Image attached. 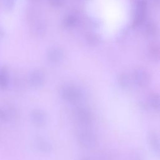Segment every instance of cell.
<instances>
[{
    "label": "cell",
    "mask_w": 160,
    "mask_h": 160,
    "mask_svg": "<svg viewBox=\"0 0 160 160\" xmlns=\"http://www.w3.org/2000/svg\"><path fill=\"white\" fill-rule=\"evenodd\" d=\"M59 94L62 99L72 103L82 102L86 98V92L82 88L72 84L62 86Z\"/></svg>",
    "instance_id": "obj_1"
},
{
    "label": "cell",
    "mask_w": 160,
    "mask_h": 160,
    "mask_svg": "<svg viewBox=\"0 0 160 160\" xmlns=\"http://www.w3.org/2000/svg\"><path fill=\"white\" fill-rule=\"evenodd\" d=\"M77 142L82 148L92 149L98 144V138L91 130L83 129L79 131L76 135Z\"/></svg>",
    "instance_id": "obj_2"
},
{
    "label": "cell",
    "mask_w": 160,
    "mask_h": 160,
    "mask_svg": "<svg viewBox=\"0 0 160 160\" xmlns=\"http://www.w3.org/2000/svg\"><path fill=\"white\" fill-rule=\"evenodd\" d=\"M74 117L78 123L82 126L90 125L93 119L91 110L86 106H78L74 111Z\"/></svg>",
    "instance_id": "obj_3"
},
{
    "label": "cell",
    "mask_w": 160,
    "mask_h": 160,
    "mask_svg": "<svg viewBox=\"0 0 160 160\" xmlns=\"http://www.w3.org/2000/svg\"><path fill=\"white\" fill-rule=\"evenodd\" d=\"M132 79L134 84L138 88L146 87L150 81V76L148 71L142 68H138L134 70Z\"/></svg>",
    "instance_id": "obj_4"
},
{
    "label": "cell",
    "mask_w": 160,
    "mask_h": 160,
    "mask_svg": "<svg viewBox=\"0 0 160 160\" xmlns=\"http://www.w3.org/2000/svg\"><path fill=\"white\" fill-rule=\"evenodd\" d=\"M147 141L152 152L157 156H159L160 140L158 133L155 131H150L147 135Z\"/></svg>",
    "instance_id": "obj_5"
},
{
    "label": "cell",
    "mask_w": 160,
    "mask_h": 160,
    "mask_svg": "<svg viewBox=\"0 0 160 160\" xmlns=\"http://www.w3.org/2000/svg\"><path fill=\"white\" fill-rule=\"evenodd\" d=\"M34 144L36 149L43 154H48L52 151L53 145L52 142L44 137H38L34 139Z\"/></svg>",
    "instance_id": "obj_6"
},
{
    "label": "cell",
    "mask_w": 160,
    "mask_h": 160,
    "mask_svg": "<svg viewBox=\"0 0 160 160\" xmlns=\"http://www.w3.org/2000/svg\"><path fill=\"white\" fill-rule=\"evenodd\" d=\"M31 118L32 122L36 126H42L47 122L48 115L43 109H36L31 112Z\"/></svg>",
    "instance_id": "obj_7"
},
{
    "label": "cell",
    "mask_w": 160,
    "mask_h": 160,
    "mask_svg": "<svg viewBox=\"0 0 160 160\" xmlns=\"http://www.w3.org/2000/svg\"><path fill=\"white\" fill-rule=\"evenodd\" d=\"M64 52L59 48H51L47 52L48 61L51 64H58L64 59Z\"/></svg>",
    "instance_id": "obj_8"
},
{
    "label": "cell",
    "mask_w": 160,
    "mask_h": 160,
    "mask_svg": "<svg viewBox=\"0 0 160 160\" xmlns=\"http://www.w3.org/2000/svg\"><path fill=\"white\" fill-rule=\"evenodd\" d=\"M45 81V76L40 70L33 71L29 76V82L34 88L41 87Z\"/></svg>",
    "instance_id": "obj_9"
},
{
    "label": "cell",
    "mask_w": 160,
    "mask_h": 160,
    "mask_svg": "<svg viewBox=\"0 0 160 160\" xmlns=\"http://www.w3.org/2000/svg\"><path fill=\"white\" fill-rule=\"evenodd\" d=\"M147 5L145 0H136L135 2V10H136V17L135 20L137 24L141 22L145 15Z\"/></svg>",
    "instance_id": "obj_10"
},
{
    "label": "cell",
    "mask_w": 160,
    "mask_h": 160,
    "mask_svg": "<svg viewBox=\"0 0 160 160\" xmlns=\"http://www.w3.org/2000/svg\"><path fill=\"white\" fill-rule=\"evenodd\" d=\"M117 82L119 87L122 89H128L131 84V79L130 76L125 72H121L117 78Z\"/></svg>",
    "instance_id": "obj_11"
},
{
    "label": "cell",
    "mask_w": 160,
    "mask_h": 160,
    "mask_svg": "<svg viewBox=\"0 0 160 160\" xmlns=\"http://www.w3.org/2000/svg\"><path fill=\"white\" fill-rule=\"evenodd\" d=\"M146 102L151 109L158 111L160 109V97L159 94L154 92L149 95Z\"/></svg>",
    "instance_id": "obj_12"
},
{
    "label": "cell",
    "mask_w": 160,
    "mask_h": 160,
    "mask_svg": "<svg viewBox=\"0 0 160 160\" xmlns=\"http://www.w3.org/2000/svg\"><path fill=\"white\" fill-rule=\"evenodd\" d=\"M97 160H116L117 153L111 149H106L101 151L98 155Z\"/></svg>",
    "instance_id": "obj_13"
},
{
    "label": "cell",
    "mask_w": 160,
    "mask_h": 160,
    "mask_svg": "<svg viewBox=\"0 0 160 160\" xmlns=\"http://www.w3.org/2000/svg\"><path fill=\"white\" fill-rule=\"evenodd\" d=\"M129 159L130 160H142L143 155L142 153L137 149H134L129 153Z\"/></svg>",
    "instance_id": "obj_14"
},
{
    "label": "cell",
    "mask_w": 160,
    "mask_h": 160,
    "mask_svg": "<svg viewBox=\"0 0 160 160\" xmlns=\"http://www.w3.org/2000/svg\"><path fill=\"white\" fill-rule=\"evenodd\" d=\"M16 0H2L4 8L7 11L12 10L16 4Z\"/></svg>",
    "instance_id": "obj_15"
},
{
    "label": "cell",
    "mask_w": 160,
    "mask_h": 160,
    "mask_svg": "<svg viewBox=\"0 0 160 160\" xmlns=\"http://www.w3.org/2000/svg\"><path fill=\"white\" fill-rule=\"evenodd\" d=\"M76 21H77L76 18L74 16H72V15L68 16L65 19V23L66 26L69 27H72L75 26V24H76Z\"/></svg>",
    "instance_id": "obj_16"
},
{
    "label": "cell",
    "mask_w": 160,
    "mask_h": 160,
    "mask_svg": "<svg viewBox=\"0 0 160 160\" xmlns=\"http://www.w3.org/2000/svg\"><path fill=\"white\" fill-rule=\"evenodd\" d=\"M139 107L141 108V109H142L143 111H148L150 109L148 103L146 101H141L139 102Z\"/></svg>",
    "instance_id": "obj_17"
},
{
    "label": "cell",
    "mask_w": 160,
    "mask_h": 160,
    "mask_svg": "<svg viewBox=\"0 0 160 160\" xmlns=\"http://www.w3.org/2000/svg\"><path fill=\"white\" fill-rule=\"evenodd\" d=\"M49 2L52 6L57 7L61 6L64 2V0H49Z\"/></svg>",
    "instance_id": "obj_18"
},
{
    "label": "cell",
    "mask_w": 160,
    "mask_h": 160,
    "mask_svg": "<svg viewBox=\"0 0 160 160\" xmlns=\"http://www.w3.org/2000/svg\"><path fill=\"white\" fill-rule=\"evenodd\" d=\"M78 160H97V159L91 156H82L79 158Z\"/></svg>",
    "instance_id": "obj_19"
},
{
    "label": "cell",
    "mask_w": 160,
    "mask_h": 160,
    "mask_svg": "<svg viewBox=\"0 0 160 160\" xmlns=\"http://www.w3.org/2000/svg\"><path fill=\"white\" fill-rule=\"evenodd\" d=\"M4 36V31L2 29V28L0 27V40L3 38Z\"/></svg>",
    "instance_id": "obj_20"
}]
</instances>
